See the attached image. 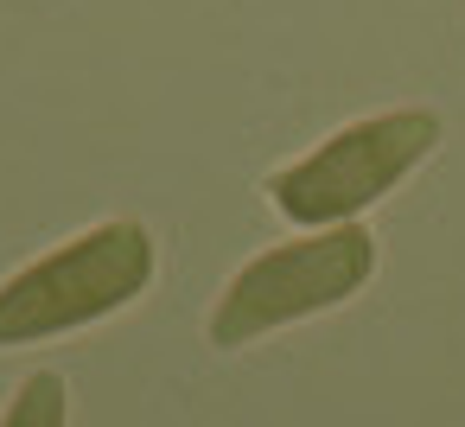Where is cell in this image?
I'll return each instance as SVG.
<instances>
[{
  "instance_id": "cell-1",
  "label": "cell",
  "mask_w": 465,
  "mask_h": 427,
  "mask_svg": "<svg viewBox=\"0 0 465 427\" xmlns=\"http://www.w3.org/2000/svg\"><path fill=\"white\" fill-rule=\"evenodd\" d=\"M153 287V230L134 217H109L58 243L0 281V351L45 344L84 325L115 319Z\"/></svg>"
},
{
  "instance_id": "cell-2",
  "label": "cell",
  "mask_w": 465,
  "mask_h": 427,
  "mask_svg": "<svg viewBox=\"0 0 465 427\" xmlns=\"http://www.w3.org/2000/svg\"><path fill=\"white\" fill-rule=\"evenodd\" d=\"M440 141H446V122H440L427 103L382 109V115H363V122L331 128L312 154L274 166L262 192H268V204H274L293 230L363 223V211L382 204L414 166H427Z\"/></svg>"
},
{
  "instance_id": "cell-3",
  "label": "cell",
  "mask_w": 465,
  "mask_h": 427,
  "mask_svg": "<svg viewBox=\"0 0 465 427\" xmlns=\"http://www.w3.org/2000/svg\"><path fill=\"white\" fill-rule=\"evenodd\" d=\"M376 274V236L370 223H338V230H300L281 249H262L230 274V287L211 306V344L242 351L262 344L268 332H287L300 319H319L344 300H357Z\"/></svg>"
},
{
  "instance_id": "cell-4",
  "label": "cell",
  "mask_w": 465,
  "mask_h": 427,
  "mask_svg": "<svg viewBox=\"0 0 465 427\" xmlns=\"http://www.w3.org/2000/svg\"><path fill=\"white\" fill-rule=\"evenodd\" d=\"M0 427H71V389L58 370H33L14 402L0 408Z\"/></svg>"
}]
</instances>
